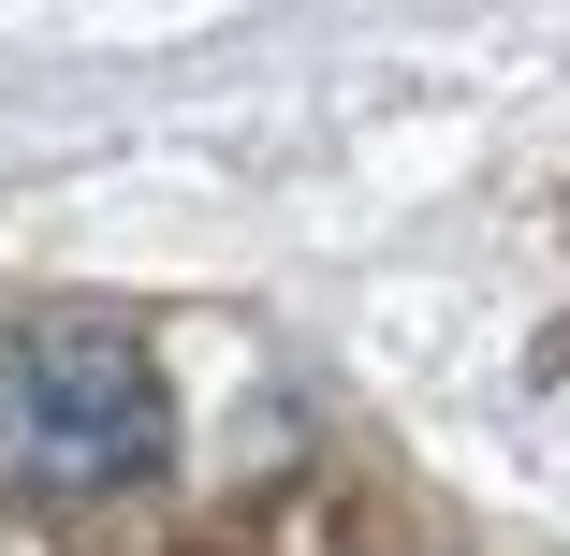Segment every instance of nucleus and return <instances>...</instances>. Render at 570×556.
<instances>
[{"instance_id": "f257e3e1", "label": "nucleus", "mask_w": 570, "mask_h": 556, "mask_svg": "<svg viewBox=\"0 0 570 556\" xmlns=\"http://www.w3.org/2000/svg\"><path fill=\"white\" fill-rule=\"evenodd\" d=\"M176 439L161 367L118 322H16L0 338V498H102Z\"/></svg>"}]
</instances>
